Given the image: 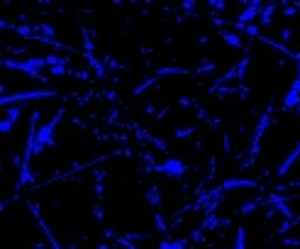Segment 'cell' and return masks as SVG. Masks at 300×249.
Instances as JSON below:
<instances>
[{
  "instance_id": "20",
  "label": "cell",
  "mask_w": 300,
  "mask_h": 249,
  "mask_svg": "<svg viewBox=\"0 0 300 249\" xmlns=\"http://www.w3.org/2000/svg\"><path fill=\"white\" fill-rule=\"evenodd\" d=\"M256 205H266V201H264V198H259V201H249V203H244L242 208H239V213H242V215H252V213L256 210Z\"/></svg>"
},
{
  "instance_id": "23",
  "label": "cell",
  "mask_w": 300,
  "mask_h": 249,
  "mask_svg": "<svg viewBox=\"0 0 300 249\" xmlns=\"http://www.w3.org/2000/svg\"><path fill=\"white\" fill-rule=\"evenodd\" d=\"M156 230H159V232H166V230H168L166 222H164V217L159 215V213H156Z\"/></svg>"
},
{
  "instance_id": "1",
  "label": "cell",
  "mask_w": 300,
  "mask_h": 249,
  "mask_svg": "<svg viewBox=\"0 0 300 249\" xmlns=\"http://www.w3.org/2000/svg\"><path fill=\"white\" fill-rule=\"evenodd\" d=\"M61 117H64V108H59L54 117L37 130V137H34V142H32V154H34V157H39V154H44L49 147H54V142H56V124L61 122Z\"/></svg>"
},
{
  "instance_id": "4",
  "label": "cell",
  "mask_w": 300,
  "mask_h": 249,
  "mask_svg": "<svg viewBox=\"0 0 300 249\" xmlns=\"http://www.w3.org/2000/svg\"><path fill=\"white\" fill-rule=\"evenodd\" d=\"M237 188H256V181H252V179H227V181H222L217 188L212 193H208L205 198H203V203L205 201H215V198H222L224 193H230V191H237Z\"/></svg>"
},
{
  "instance_id": "6",
  "label": "cell",
  "mask_w": 300,
  "mask_h": 249,
  "mask_svg": "<svg viewBox=\"0 0 300 249\" xmlns=\"http://www.w3.org/2000/svg\"><path fill=\"white\" fill-rule=\"evenodd\" d=\"M271 117H273V108L268 105L266 110H264V115L259 117V124H256L254 137H252V154H256V152H259V142L264 139V135L268 132V127H271Z\"/></svg>"
},
{
  "instance_id": "14",
  "label": "cell",
  "mask_w": 300,
  "mask_h": 249,
  "mask_svg": "<svg viewBox=\"0 0 300 249\" xmlns=\"http://www.w3.org/2000/svg\"><path fill=\"white\" fill-rule=\"evenodd\" d=\"M195 135V124H181L173 130V139H186V137Z\"/></svg>"
},
{
  "instance_id": "10",
  "label": "cell",
  "mask_w": 300,
  "mask_h": 249,
  "mask_svg": "<svg viewBox=\"0 0 300 249\" xmlns=\"http://www.w3.org/2000/svg\"><path fill=\"white\" fill-rule=\"evenodd\" d=\"M298 159H300V142H298V144H295V147H293V152H290L288 157H286V159H283V161H281V164H278L276 173H278V176H286V173H288V171H290V166H293V164H295Z\"/></svg>"
},
{
  "instance_id": "25",
  "label": "cell",
  "mask_w": 300,
  "mask_h": 249,
  "mask_svg": "<svg viewBox=\"0 0 300 249\" xmlns=\"http://www.w3.org/2000/svg\"><path fill=\"white\" fill-rule=\"evenodd\" d=\"M281 37H283V42H288L290 37H293V30H290V27H283V30H281Z\"/></svg>"
},
{
  "instance_id": "3",
  "label": "cell",
  "mask_w": 300,
  "mask_h": 249,
  "mask_svg": "<svg viewBox=\"0 0 300 249\" xmlns=\"http://www.w3.org/2000/svg\"><path fill=\"white\" fill-rule=\"evenodd\" d=\"M156 173H164L166 179H183L186 171H188V164L181 157H166L164 161H159L154 166Z\"/></svg>"
},
{
  "instance_id": "19",
  "label": "cell",
  "mask_w": 300,
  "mask_h": 249,
  "mask_svg": "<svg viewBox=\"0 0 300 249\" xmlns=\"http://www.w3.org/2000/svg\"><path fill=\"white\" fill-rule=\"evenodd\" d=\"M273 10H276V5H266V8L261 10L259 17H261V24H264V27H268V24L273 22Z\"/></svg>"
},
{
  "instance_id": "24",
  "label": "cell",
  "mask_w": 300,
  "mask_h": 249,
  "mask_svg": "<svg viewBox=\"0 0 300 249\" xmlns=\"http://www.w3.org/2000/svg\"><path fill=\"white\" fill-rule=\"evenodd\" d=\"M244 34H249V37H259V24H249V27H244Z\"/></svg>"
},
{
  "instance_id": "9",
  "label": "cell",
  "mask_w": 300,
  "mask_h": 249,
  "mask_svg": "<svg viewBox=\"0 0 300 249\" xmlns=\"http://www.w3.org/2000/svg\"><path fill=\"white\" fill-rule=\"evenodd\" d=\"M20 108H10L8 113H5V117H3V122H0V135H10L12 130H15V124H17V120H20Z\"/></svg>"
},
{
  "instance_id": "26",
  "label": "cell",
  "mask_w": 300,
  "mask_h": 249,
  "mask_svg": "<svg viewBox=\"0 0 300 249\" xmlns=\"http://www.w3.org/2000/svg\"><path fill=\"white\" fill-rule=\"evenodd\" d=\"M103 61H105V66H108V68H117V66H120V64H117V61H115L112 57H105Z\"/></svg>"
},
{
  "instance_id": "22",
  "label": "cell",
  "mask_w": 300,
  "mask_h": 249,
  "mask_svg": "<svg viewBox=\"0 0 300 249\" xmlns=\"http://www.w3.org/2000/svg\"><path fill=\"white\" fill-rule=\"evenodd\" d=\"M298 10H300V3L298 5H283V15H286V17H295Z\"/></svg>"
},
{
  "instance_id": "29",
  "label": "cell",
  "mask_w": 300,
  "mask_h": 249,
  "mask_svg": "<svg viewBox=\"0 0 300 249\" xmlns=\"http://www.w3.org/2000/svg\"><path fill=\"white\" fill-rule=\"evenodd\" d=\"M95 249H112V247H110V244H98Z\"/></svg>"
},
{
  "instance_id": "13",
  "label": "cell",
  "mask_w": 300,
  "mask_h": 249,
  "mask_svg": "<svg viewBox=\"0 0 300 249\" xmlns=\"http://www.w3.org/2000/svg\"><path fill=\"white\" fill-rule=\"evenodd\" d=\"M220 37H222V39H224V42H227L230 46H234V49H242V46H244L242 37H237V34L230 32V30H222V32H220Z\"/></svg>"
},
{
  "instance_id": "2",
  "label": "cell",
  "mask_w": 300,
  "mask_h": 249,
  "mask_svg": "<svg viewBox=\"0 0 300 249\" xmlns=\"http://www.w3.org/2000/svg\"><path fill=\"white\" fill-rule=\"evenodd\" d=\"M59 93L54 88H39V91H24V93H5L0 103L3 105H15V103H27V101H44V98H56Z\"/></svg>"
},
{
  "instance_id": "16",
  "label": "cell",
  "mask_w": 300,
  "mask_h": 249,
  "mask_svg": "<svg viewBox=\"0 0 300 249\" xmlns=\"http://www.w3.org/2000/svg\"><path fill=\"white\" fill-rule=\"evenodd\" d=\"M232 249H246V227H237V237H234Z\"/></svg>"
},
{
  "instance_id": "12",
  "label": "cell",
  "mask_w": 300,
  "mask_h": 249,
  "mask_svg": "<svg viewBox=\"0 0 300 249\" xmlns=\"http://www.w3.org/2000/svg\"><path fill=\"white\" fill-rule=\"evenodd\" d=\"M188 73H193V71L186 68V66H161L159 71H156L154 79L159 81V79H164V76H188Z\"/></svg>"
},
{
  "instance_id": "8",
  "label": "cell",
  "mask_w": 300,
  "mask_h": 249,
  "mask_svg": "<svg viewBox=\"0 0 300 249\" xmlns=\"http://www.w3.org/2000/svg\"><path fill=\"white\" fill-rule=\"evenodd\" d=\"M298 105H300V66H298L295 81L290 83L288 93L283 95V108H286V110H293V108H298Z\"/></svg>"
},
{
  "instance_id": "30",
  "label": "cell",
  "mask_w": 300,
  "mask_h": 249,
  "mask_svg": "<svg viewBox=\"0 0 300 249\" xmlns=\"http://www.w3.org/2000/svg\"><path fill=\"white\" fill-rule=\"evenodd\" d=\"M32 249H44V244H34Z\"/></svg>"
},
{
  "instance_id": "27",
  "label": "cell",
  "mask_w": 300,
  "mask_h": 249,
  "mask_svg": "<svg viewBox=\"0 0 300 249\" xmlns=\"http://www.w3.org/2000/svg\"><path fill=\"white\" fill-rule=\"evenodd\" d=\"M210 8H212V10H222V8H224V3H222V0H212V3H210Z\"/></svg>"
},
{
  "instance_id": "28",
  "label": "cell",
  "mask_w": 300,
  "mask_h": 249,
  "mask_svg": "<svg viewBox=\"0 0 300 249\" xmlns=\"http://www.w3.org/2000/svg\"><path fill=\"white\" fill-rule=\"evenodd\" d=\"M239 98H242V101L249 98V88H246V86H239Z\"/></svg>"
},
{
  "instance_id": "18",
  "label": "cell",
  "mask_w": 300,
  "mask_h": 249,
  "mask_svg": "<svg viewBox=\"0 0 300 249\" xmlns=\"http://www.w3.org/2000/svg\"><path fill=\"white\" fill-rule=\"evenodd\" d=\"M146 201H149L152 208H159V205H161V198H159V188H156V186H149V188H146Z\"/></svg>"
},
{
  "instance_id": "17",
  "label": "cell",
  "mask_w": 300,
  "mask_h": 249,
  "mask_svg": "<svg viewBox=\"0 0 300 249\" xmlns=\"http://www.w3.org/2000/svg\"><path fill=\"white\" fill-rule=\"evenodd\" d=\"M217 225H222V217H220V215H215V213H212V215H208L205 220H203V225H200V230H215Z\"/></svg>"
},
{
  "instance_id": "5",
  "label": "cell",
  "mask_w": 300,
  "mask_h": 249,
  "mask_svg": "<svg viewBox=\"0 0 300 249\" xmlns=\"http://www.w3.org/2000/svg\"><path fill=\"white\" fill-rule=\"evenodd\" d=\"M261 10H264V5L261 3H246L244 8H242V12H239V17L232 22V27H237V30H244V27H249L252 24V20H256V15H261Z\"/></svg>"
},
{
  "instance_id": "7",
  "label": "cell",
  "mask_w": 300,
  "mask_h": 249,
  "mask_svg": "<svg viewBox=\"0 0 300 249\" xmlns=\"http://www.w3.org/2000/svg\"><path fill=\"white\" fill-rule=\"evenodd\" d=\"M3 66L12 68V71H20V73L30 76V79H42V73H39L32 64H30V59H22V61H15V59H3Z\"/></svg>"
},
{
  "instance_id": "15",
  "label": "cell",
  "mask_w": 300,
  "mask_h": 249,
  "mask_svg": "<svg viewBox=\"0 0 300 249\" xmlns=\"http://www.w3.org/2000/svg\"><path fill=\"white\" fill-rule=\"evenodd\" d=\"M186 247H188L186 239H166V242H161L156 249H186Z\"/></svg>"
},
{
  "instance_id": "11",
  "label": "cell",
  "mask_w": 300,
  "mask_h": 249,
  "mask_svg": "<svg viewBox=\"0 0 300 249\" xmlns=\"http://www.w3.org/2000/svg\"><path fill=\"white\" fill-rule=\"evenodd\" d=\"M249 61H252V54H246V57L242 59V61H239V64H237V66L232 68V71H227V73H224L222 79H220V83H227V81H232V79H239V76H244V71H246V66H249Z\"/></svg>"
},
{
  "instance_id": "21",
  "label": "cell",
  "mask_w": 300,
  "mask_h": 249,
  "mask_svg": "<svg viewBox=\"0 0 300 249\" xmlns=\"http://www.w3.org/2000/svg\"><path fill=\"white\" fill-rule=\"evenodd\" d=\"M49 73H52V76H59V79H61V76H71V71H68V66H56V68H49Z\"/></svg>"
}]
</instances>
